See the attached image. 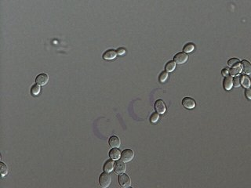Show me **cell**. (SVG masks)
<instances>
[{
	"label": "cell",
	"instance_id": "6da1fadb",
	"mask_svg": "<svg viewBox=\"0 0 251 188\" xmlns=\"http://www.w3.org/2000/svg\"><path fill=\"white\" fill-rule=\"evenodd\" d=\"M111 182V176L109 174V172H103L101 173L99 177V184L101 187H109Z\"/></svg>",
	"mask_w": 251,
	"mask_h": 188
},
{
	"label": "cell",
	"instance_id": "7a4b0ae2",
	"mask_svg": "<svg viewBox=\"0 0 251 188\" xmlns=\"http://www.w3.org/2000/svg\"><path fill=\"white\" fill-rule=\"evenodd\" d=\"M119 183L122 187L127 188L131 185V180L130 176L127 174H121L119 176Z\"/></svg>",
	"mask_w": 251,
	"mask_h": 188
},
{
	"label": "cell",
	"instance_id": "3957f363",
	"mask_svg": "<svg viewBox=\"0 0 251 188\" xmlns=\"http://www.w3.org/2000/svg\"><path fill=\"white\" fill-rule=\"evenodd\" d=\"M134 157V152L130 149H126L122 152L121 159L124 162H130Z\"/></svg>",
	"mask_w": 251,
	"mask_h": 188
},
{
	"label": "cell",
	"instance_id": "277c9868",
	"mask_svg": "<svg viewBox=\"0 0 251 188\" xmlns=\"http://www.w3.org/2000/svg\"><path fill=\"white\" fill-rule=\"evenodd\" d=\"M127 170V165L124 163V162L122 160V161H117L115 163V171L116 173L118 174H122L123 172H126Z\"/></svg>",
	"mask_w": 251,
	"mask_h": 188
},
{
	"label": "cell",
	"instance_id": "5b68a950",
	"mask_svg": "<svg viewBox=\"0 0 251 188\" xmlns=\"http://www.w3.org/2000/svg\"><path fill=\"white\" fill-rule=\"evenodd\" d=\"M155 108L157 113L159 114H164L166 112L167 107H166V104L162 100H158L156 101L155 103Z\"/></svg>",
	"mask_w": 251,
	"mask_h": 188
},
{
	"label": "cell",
	"instance_id": "8992f818",
	"mask_svg": "<svg viewBox=\"0 0 251 188\" xmlns=\"http://www.w3.org/2000/svg\"><path fill=\"white\" fill-rule=\"evenodd\" d=\"M188 56L186 54V53H178L176 54L174 56V61L176 64H185L186 61H188Z\"/></svg>",
	"mask_w": 251,
	"mask_h": 188
},
{
	"label": "cell",
	"instance_id": "52a82bcc",
	"mask_svg": "<svg viewBox=\"0 0 251 188\" xmlns=\"http://www.w3.org/2000/svg\"><path fill=\"white\" fill-rule=\"evenodd\" d=\"M35 82L39 85H46L47 82H49V76L47 74H45V73L39 74L35 79Z\"/></svg>",
	"mask_w": 251,
	"mask_h": 188
},
{
	"label": "cell",
	"instance_id": "ba28073f",
	"mask_svg": "<svg viewBox=\"0 0 251 188\" xmlns=\"http://www.w3.org/2000/svg\"><path fill=\"white\" fill-rule=\"evenodd\" d=\"M182 105L187 109H193L196 107V102L191 97H185L183 99Z\"/></svg>",
	"mask_w": 251,
	"mask_h": 188
},
{
	"label": "cell",
	"instance_id": "9c48e42d",
	"mask_svg": "<svg viewBox=\"0 0 251 188\" xmlns=\"http://www.w3.org/2000/svg\"><path fill=\"white\" fill-rule=\"evenodd\" d=\"M109 145L111 146V147L113 148H117V147H119L120 145H121V142H120V140L118 136H111L110 139H109Z\"/></svg>",
	"mask_w": 251,
	"mask_h": 188
},
{
	"label": "cell",
	"instance_id": "30bf717a",
	"mask_svg": "<svg viewBox=\"0 0 251 188\" xmlns=\"http://www.w3.org/2000/svg\"><path fill=\"white\" fill-rule=\"evenodd\" d=\"M117 52H115L113 50H107L105 53L103 54V58L107 61H110V60H113L116 57Z\"/></svg>",
	"mask_w": 251,
	"mask_h": 188
},
{
	"label": "cell",
	"instance_id": "8fae6325",
	"mask_svg": "<svg viewBox=\"0 0 251 188\" xmlns=\"http://www.w3.org/2000/svg\"><path fill=\"white\" fill-rule=\"evenodd\" d=\"M114 160H108L107 162L104 163L103 167V169L104 172H111L112 170L115 169V162H113Z\"/></svg>",
	"mask_w": 251,
	"mask_h": 188
},
{
	"label": "cell",
	"instance_id": "7c38bea8",
	"mask_svg": "<svg viewBox=\"0 0 251 188\" xmlns=\"http://www.w3.org/2000/svg\"><path fill=\"white\" fill-rule=\"evenodd\" d=\"M223 85L226 90H230L232 88L233 85V79L232 76H226L224 79Z\"/></svg>",
	"mask_w": 251,
	"mask_h": 188
},
{
	"label": "cell",
	"instance_id": "4fadbf2b",
	"mask_svg": "<svg viewBox=\"0 0 251 188\" xmlns=\"http://www.w3.org/2000/svg\"><path fill=\"white\" fill-rule=\"evenodd\" d=\"M242 68H243V72L246 74H251V63L249 62L248 61H242Z\"/></svg>",
	"mask_w": 251,
	"mask_h": 188
},
{
	"label": "cell",
	"instance_id": "5bb4252c",
	"mask_svg": "<svg viewBox=\"0 0 251 188\" xmlns=\"http://www.w3.org/2000/svg\"><path fill=\"white\" fill-rule=\"evenodd\" d=\"M109 157L112 160H118L119 158H121V152H120L119 150L116 148L111 149L110 152H109Z\"/></svg>",
	"mask_w": 251,
	"mask_h": 188
},
{
	"label": "cell",
	"instance_id": "9a60e30c",
	"mask_svg": "<svg viewBox=\"0 0 251 188\" xmlns=\"http://www.w3.org/2000/svg\"><path fill=\"white\" fill-rule=\"evenodd\" d=\"M241 84L243 85V86L244 88H246V89L250 88V86L251 85V82L250 78H249L248 76H246V75L242 76V77H241Z\"/></svg>",
	"mask_w": 251,
	"mask_h": 188
},
{
	"label": "cell",
	"instance_id": "2e32d148",
	"mask_svg": "<svg viewBox=\"0 0 251 188\" xmlns=\"http://www.w3.org/2000/svg\"><path fill=\"white\" fill-rule=\"evenodd\" d=\"M166 71L167 72H172L175 68H176V62L174 61H169L167 64H166Z\"/></svg>",
	"mask_w": 251,
	"mask_h": 188
},
{
	"label": "cell",
	"instance_id": "e0dca14e",
	"mask_svg": "<svg viewBox=\"0 0 251 188\" xmlns=\"http://www.w3.org/2000/svg\"><path fill=\"white\" fill-rule=\"evenodd\" d=\"M40 90H41V88H40V85L39 84H35L32 87V90H31V93L33 96H38L39 94Z\"/></svg>",
	"mask_w": 251,
	"mask_h": 188
},
{
	"label": "cell",
	"instance_id": "ac0fdd59",
	"mask_svg": "<svg viewBox=\"0 0 251 188\" xmlns=\"http://www.w3.org/2000/svg\"><path fill=\"white\" fill-rule=\"evenodd\" d=\"M194 49H195V45H194L193 43H188V44H186L184 46L183 50H184L185 53H191V52H192L194 50Z\"/></svg>",
	"mask_w": 251,
	"mask_h": 188
},
{
	"label": "cell",
	"instance_id": "d6986e66",
	"mask_svg": "<svg viewBox=\"0 0 251 188\" xmlns=\"http://www.w3.org/2000/svg\"><path fill=\"white\" fill-rule=\"evenodd\" d=\"M0 169H1V176L3 177L5 176L8 173V167L6 166V165H5L3 162L0 163Z\"/></svg>",
	"mask_w": 251,
	"mask_h": 188
},
{
	"label": "cell",
	"instance_id": "ffe728a7",
	"mask_svg": "<svg viewBox=\"0 0 251 188\" xmlns=\"http://www.w3.org/2000/svg\"><path fill=\"white\" fill-rule=\"evenodd\" d=\"M241 71H242V68H241L240 65L234 67L232 69H231L230 70V74L234 76V75H236V74H239V73L241 72Z\"/></svg>",
	"mask_w": 251,
	"mask_h": 188
},
{
	"label": "cell",
	"instance_id": "44dd1931",
	"mask_svg": "<svg viewBox=\"0 0 251 188\" xmlns=\"http://www.w3.org/2000/svg\"><path fill=\"white\" fill-rule=\"evenodd\" d=\"M227 64H228V65H229L230 67H236V66H239V65H240V62H239V61L238 59L232 58V59H231V60H229V61H228Z\"/></svg>",
	"mask_w": 251,
	"mask_h": 188
},
{
	"label": "cell",
	"instance_id": "7402d4cb",
	"mask_svg": "<svg viewBox=\"0 0 251 188\" xmlns=\"http://www.w3.org/2000/svg\"><path fill=\"white\" fill-rule=\"evenodd\" d=\"M159 118V113H153L150 117V121L151 123H156L158 122V120Z\"/></svg>",
	"mask_w": 251,
	"mask_h": 188
},
{
	"label": "cell",
	"instance_id": "603a6c76",
	"mask_svg": "<svg viewBox=\"0 0 251 188\" xmlns=\"http://www.w3.org/2000/svg\"><path fill=\"white\" fill-rule=\"evenodd\" d=\"M233 85L235 87H239L241 85V78L239 76H235L233 79Z\"/></svg>",
	"mask_w": 251,
	"mask_h": 188
},
{
	"label": "cell",
	"instance_id": "cb8c5ba5",
	"mask_svg": "<svg viewBox=\"0 0 251 188\" xmlns=\"http://www.w3.org/2000/svg\"><path fill=\"white\" fill-rule=\"evenodd\" d=\"M167 78H168V74H167V72H162L161 74H160V75H159V82H164L167 79Z\"/></svg>",
	"mask_w": 251,
	"mask_h": 188
},
{
	"label": "cell",
	"instance_id": "d4e9b609",
	"mask_svg": "<svg viewBox=\"0 0 251 188\" xmlns=\"http://www.w3.org/2000/svg\"><path fill=\"white\" fill-rule=\"evenodd\" d=\"M245 94H246V98L249 99V100H251V90L250 89H246V91H245Z\"/></svg>",
	"mask_w": 251,
	"mask_h": 188
},
{
	"label": "cell",
	"instance_id": "484cf974",
	"mask_svg": "<svg viewBox=\"0 0 251 188\" xmlns=\"http://www.w3.org/2000/svg\"><path fill=\"white\" fill-rule=\"evenodd\" d=\"M228 74H230V70L228 68H225L222 71V74L224 76H227V75H228Z\"/></svg>",
	"mask_w": 251,
	"mask_h": 188
},
{
	"label": "cell",
	"instance_id": "4316f807",
	"mask_svg": "<svg viewBox=\"0 0 251 188\" xmlns=\"http://www.w3.org/2000/svg\"><path fill=\"white\" fill-rule=\"evenodd\" d=\"M125 52H126L125 49H123V48H119V50H117V54H119V55H123Z\"/></svg>",
	"mask_w": 251,
	"mask_h": 188
}]
</instances>
